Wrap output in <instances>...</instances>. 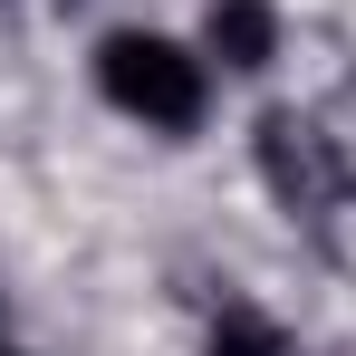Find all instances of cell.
I'll use <instances>...</instances> for the list:
<instances>
[{"instance_id":"obj_1","label":"cell","mask_w":356,"mask_h":356,"mask_svg":"<svg viewBox=\"0 0 356 356\" xmlns=\"http://www.w3.org/2000/svg\"><path fill=\"white\" fill-rule=\"evenodd\" d=\"M97 97L145 135H193L212 116V58H202V39H174V29H106Z\"/></svg>"},{"instance_id":"obj_4","label":"cell","mask_w":356,"mask_h":356,"mask_svg":"<svg viewBox=\"0 0 356 356\" xmlns=\"http://www.w3.org/2000/svg\"><path fill=\"white\" fill-rule=\"evenodd\" d=\"M202 356H308V347H298V337L270 318V308L222 298V308H212V327H202Z\"/></svg>"},{"instance_id":"obj_5","label":"cell","mask_w":356,"mask_h":356,"mask_svg":"<svg viewBox=\"0 0 356 356\" xmlns=\"http://www.w3.org/2000/svg\"><path fill=\"white\" fill-rule=\"evenodd\" d=\"M0 356H19V347H0Z\"/></svg>"},{"instance_id":"obj_2","label":"cell","mask_w":356,"mask_h":356,"mask_svg":"<svg viewBox=\"0 0 356 356\" xmlns=\"http://www.w3.org/2000/svg\"><path fill=\"white\" fill-rule=\"evenodd\" d=\"M260 183L298 222H327L347 202V154H337V135L318 116H260Z\"/></svg>"},{"instance_id":"obj_3","label":"cell","mask_w":356,"mask_h":356,"mask_svg":"<svg viewBox=\"0 0 356 356\" xmlns=\"http://www.w3.org/2000/svg\"><path fill=\"white\" fill-rule=\"evenodd\" d=\"M202 58L222 77H270V58H280V0H202Z\"/></svg>"}]
</instances>
